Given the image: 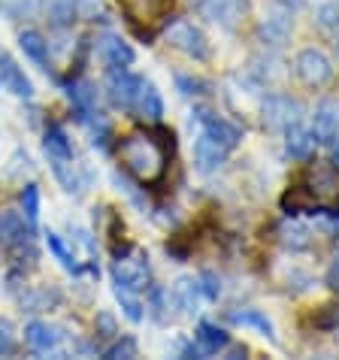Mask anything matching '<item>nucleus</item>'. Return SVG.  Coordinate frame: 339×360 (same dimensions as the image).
I'll list each match as a JSON object with an SVG mask.
<instances>
[{"label": "nucleus", "instance_id": "obj_1", "mask_svg": "<svg viewBox=\"0 0 339 360\" xmlns=\"http://www.w3.org/2000/svg\"><path fill=\"white\" fill-rule=\"evenodd\" d=\"M118 158H122L124 169L136 179V182L155 185V182H161V176L167 173V158L170 155H167V146L155 134L136 131L122 143Z\"/></svg>", "mask_w": 339, "mask_h": 360}, {"label": "nucleus", "instance_id": "obj_2", "mask_svg": "<svg viewBox=\"0 0 339 360\" xmlns=\"http://www.w3.org/2000/svg\"><path fill=\"white\" fill-rule=\"evenodd\" d=\"M139 34H155L158 27L167 25L170 13H173V0H118Z\"/></svg>", "mask_w": 339, "mask_h": 360}, {"label": "nucleus", "instance_id": "obj_3", "mask_svg": "<svg viewBox=\"0 0 339 360\" xmlns=\"http://www.w3.org/2000/svg\"><path fill=\"white\" fill-rule=\"evenodd\" d=\"M303 191L312 200V206H336L339 203V167L327 164H312L306 173V188Z\"/></svg>", "mask_w": 339, "mask_h": 360}, {"label": "nucleus", "instance_id": "obj_4", "mask_svg": "<svg viewBox=\"0 0 339 360\" xmlns=\"http://www.w3.org/2000/svg\"><path fill=\"white\" fill-rule=\"evenodd\" d=\"M197 13L209 22H215L224 31H236L248 13V0H200Z\"/></svg>", "mask_w": 339, "mask_h": 360}, {"label": "nucleus", "instance_id": "obj_5", "mask_svg": "<svg viewBox=\"0 0 339 360\" xmlns=\"http://www.w3.org/2000/svg\"><path fill=\"white\" fill-rule=\"evenodd\" d=\"M294 70H297V79H300L306 88H324L333 79L331 61H327L321 52H315V49H306V52L297 55Z\"/></svg>", "mask_w": 339, "mask_h": 360}, {"label": "nucleus", "instance_id": "obj_6", "mask_svg": "<svg viewBox=\"0 0 339 360\" xmlns=\"http://www.w3.org/2000/svg\"><path fill=\"white\" fill-rule=\"evenodd\" d=\"M113 278L115 285L131 288V291H143L148 282V255L146 252H134L127 257H118L113 264Z\"/></svg>", "mask_w": 339, "mask_h": 360}, {"label": "nucleus", "instance_id": "obj_7", "mask_svg": "<svg viewBox=\"0 0 339 360\" xmlns=\"http://www.w3.org/2000/svg\"><path fill=\"white\" fill-rule=\"evenodd\" d=\"M170 46L179 49V52H185L188 58H194V61H206L209 58V43L200 27H194L191 22H176L170 27Z\"/></svg>", "mask_w": 339, "mask_h": 360}, {"label": "nucleus", "instance_id": "obj_8", "mask_svg": "<svg viewBox=\"0 0 339 360\" xmlns=\"http://www.w3.org/2000/svg\"><path fill=\"white\" fill-rule=\"evenodd\" d=\"M300 115H303V106L288 94H273L264 103V122L276 127V131H288L291 124H300Z\"/></svg>", "mask_w": 339, "mask_h": 360}, {"label": "nucleus", "instance_id": "obj_9", "mask_svg": "<svg viewBox=\"0 0 339 360\" xmlns=\"http://www.w3.org/2000/svg\"><path fill=\"white\" fill-rule=\"evenodd\" d=\"M312 136H315V143H324V146H331L333 139L339 136V100L324 97L321 103L315 106Z\"/></svg>", "mask_w": 339, "mask_h": 360}, {"label": "nucleus", "instance_id": "obj_10", "mask_svg": "<svg viewBox=\"0 0 339 360\" xmlns=\"http://www.w3.org/2000/svg\"><path fill=\"white\" fill-rule=\"evenodd\" d=\"M139 82L143 79L139 76H131L124 67H115L113 73H109V100H113V106L118 109H134V100H136V91H139Z\"/></svg>", "mask_w": 339, "mask_h": 360}, {"label": "nucleus", "instance_id": "obj_11", "mask_svg": "<svg viewBox=\"0 0 339 360\" xmlns=\"http://www.w3.org/2000/svg\"><path fill=\"white\" fill-rule=\"evenodd\" d=\"M224 158H227V148L218 143V139H212V136L203 131L200 139H197V146H194L197 169H200V173H212V169H218V167L224 164Z\"/></svg>", "mask_w": 339, "mask_h": 360}, {"label": "nucleus", "instance_id": "obj_12", "mask_svg": "<svg viewBox=\"0 0 339 360\" xmlns=\"http://www.w3.org/2000/svg\"><path fill=\"white\" fill-rule=\"evenodd\" d=\"M200 124H203V131L212 136V139H218L227 152L231 148H236L239 146V139H243V131H239L236 124H231V122H224V118H218V115H209V112H200Z\"/></svg>", "mask_w": 339, "mask_h": 360}, {"label": "nucleus", "instance_id": "obj_13", "mask_svg": "<svg viewBox=\"0 0 339 360\" xmlns=\"http://www.w3.org/2000/svg\"><path fill=\"white\" fill-rule=\"evenodd\" d=\"M134 109L139 112V118H146V122H161L164 115V103H161V94H158V88L152 82H139V91H136V100H134Z\"/></svg>", "mask_w": 339, "mask_h": 360}, {"label": "nucleus", "instance_id": "obj_14", "mask_svg": "<svg viewBox=\"0 0 339 360\" xmlns=\"http://www.w3.org/2000/svg\"><path fill=\"white\" fill-rule=\"evenodd\" d=\"M25 342H27L31 352L46 354V352H52V348L61 342V327H49V324L34 321V324H27V330H25Z\"/></svg>", "mask_w": 339, "mask_h": 360}, {"label": "nucleus", "instance_id": "obj_15", "mask_svg": "<svg viewBox=\"0 0 339 360\" xmlns=\"http://www.w3.org/2000/svg\"><path fill=\"white\" fill-rule=\"evenodd\" d=\"M97 52H101V58L109 67H127L134 61V49L127 46L122 37H113V34L97 39Z\"/></svg>", "mask_w": 339, "mask_h": 360}, {"label": "nucleus", "instance_id": "obj_16", "mask_svg": "<svg viewBox=\"0 0 339 360\" xmlns=\"http://www.w3.org/2000/svg\"><path fill=\"white\" fill-rule=\"evenodd\" d=\"M49 161H52V169H55L58 182L64 185V191H70V194H79V191H82L85 176L79 173V167L73 164V155H70V158H49Z\"/></svg>", "mask_w": 339, "mask_h": 360}, {"label": "nucleus", "instance_id": "obj_17", "mask_svg": "<svg viewBox=\"0 0 339 360\" xmlns=\"http://www.w3.org/2000/svg\"><path fill=\"white\" fill-rule=\"evenodd\" d=\"M25 236H27V227H25L22 212L6 209V212L0 215V245H22Z\"/></svg>", "mask_w": 339, "mask_h": 360}, {"label": "nucleus", "instance_id": "obj_18", "mask_svg": "<svg viewBox=\"0 0 339 360\" xmlns=\"http://www.w3.org/2000/svg\"><path fill=\"white\" fill-rule=\"evenodd\" d=\"M0 82H4L15 97H31L34 94V85L27 82V76L9 61V58H0Z\"/></svg>", "mask_w": 339, "mask_h": 360}, {"label": "nucleus", "instance_id": "obj_19", "mask_svg": "<svg viewBox=\"0 0 339 360\" xmlns=\"http://www.w3.org/2000/svg\"><path fill=\"white\" fill-rule=\"evenodd\" d=\"M257 34H261V39L267 46H282L285 39L291 37V18H285V15L264 18L261 27H257Z\"/></svg>", "mask_w": 339, "mask_h": 360}, {"label": "nucleus", "instance_id": "obj_20", "mask_svg": "<svg viewBox=\"0 0 339 360\" xmlns=\"http://www.w3.org/2000/svg\"><path fill=\"white\" fill-rule=\"evenodd\" d=\"M170 300L182 309V312H197V300H200V285L194 282V278H179L173 285V294Z\"/></svg>", "mask_w": 339, "mask_h": 360}, {"label": "nucleus", "instance_id": "obj_21", "mask_svg": "<svg viewBox=\"0 0 339 360\" xmlns=\"http://www.w3.org/2000/svg\"><path fill=\"white\" fill-rule=\"evenodd\" d=\"M227 342H231V336H227L222 327L206 324V321H203L200 327H197V345L203 348V354H218Z\"/></svg>", "mask_w": 339, "mask_h": 360}, {"label": "nucleus", "instance_id": "obj_22", "mask_svg": "<svg viewBox=\"0 0 339 360\" xmlns=\"http://www.w3.org/2000/svg\"><path fill=\"white\" fill-rule=\"evenodd\" d=\"M231 321L234 324H243V327H255L257 333H264L267 339H276L273 333V321L267 318L264 312H257V309H243V312H231Z\"/></svg>", "mask_w": 339, "mask_h": 360}, {"label": "nucleus", "instance_id": "obj_23", "mask_svg": "<svg viewBox=\"0 0 339 360\" xmlns=\"http://www.w3.org/2000/svg\"><path fill=\"white\" fill-rule=\"evenodd\" d=\"M279 243H282L285 248H291V252H303V248H309V230L303 224H282L279 227Z\"/></svg>", "mask_w": 339, "mask_h": 360}, {"label": "nucleus", "instance_id": "obj_24", "mask_svg": "<svg viewBox=\"0 0 339 360\" xmlns=\"http://www.w3.org/2000/svg\"><path fill=\"white\" fill-rule=\"evenodd\" d=\"M18 43H22L25 55L31 58V61H37V64H46L49 61V43L37 31H25L22 37H18Z\"/></svg>", "mask_w": 339, "mask_h": 360}, {"label": "nucleus", "instance_id": "obj_25", "mask_svg": "<svg viewBox=\"0 0 339 360\" xmlns=\"http://www.w3.org/2000/svg\"><path fill=\"white\" fill-rule=\"evenodd\" d=\"M312 152V134H306L300 124L288 127V155L291 158H306Z\"/></svg>", "mask_w": 339, "mask_h": 360}, {"label": "nucleus", "instance_id": "obj_26", "mask_svg": "<svg viewBox=\"0 0 339 360\" xmlns=\"http://www.w3.org/2000/svg\"><path fill=\"white\" fill-rule=\"evenodd\" d=\"M46 155L49 158H70L73 155V148H70V139L61 127H49L46 134Z\"/></svg>", "mask_w": 339, "mask_h": 360}, {"label": "nucleus", "instance_id": "obj_27", "mask_svg": "<svg viewBox=\"0 0 339 360\" xmlns=\"http://www.w3.org/2000/svg\"><path fill=\"white\" fill-rule=\"evenodd\" d=\"M115 297H118V303H122L124 315L131 318V321H143V303L136 300V291H131V288H122V285H115Z\"/></svg>", "mask_w": 339, "mask_h": 360}, {"label": "nucleus", "instance_id": "obj_28", "mask_svg": "<svg viewBox=\"0 0 339 360\" xmlns=\"http://www.w3.org/2000/svg\"><path fill=\"white\" fill-rule=\"evenodd\" d=\"M46 245H49V252H52V255L58 257V261H61V266H64V269H70V273H76L79 264H76V257L67 252V245L61 243V236L49 230V233H46Z\"/></svg>", "mask_w": 339, "mask_h": 360}, {"label": "nucleus", "instance_id": "obj_29", "mask_svg": "<svg viewBox=\"0 0 339 360\" xmlns=\"http://www.w3.org/2000/svg\"><path fill=\"white\" fill-rule=\"evenodd\" d=\"M70 100L82 109V112H91V106H94V88L88 85V82H73L70 85Z\"/></svg>", "mask_w": 339, "mask_h": 360}, {"label": "nucleus", "instance_id": "obj_30", "mask_svg": "<svg viewBox=\"0 0 339 360\" xmlns=\"http://www.w3.org/2000/svg\"><path fill=\"white\" fill-rule=\"evenodd\" d=\"M318 27L327 34L339 31V0H331V4H324L318 9Z\"/></svg>", "mask_w": 339, "mask_h": 360}, {"label": "nucleus", "instance_id": "obj_31", "mask_svg": "<svg viewBox=\"0 0 339 360\" xmlns=\"http://www.w3.org/2000/svg\"><path fill=\"white\" fill-rule=\"evenodd\" d=\"M73 15H76L73 0H52V4H49V18H52L55 25H70Z\"/></svg>", "mask_w": 339, "mask_h": 360}, {"label": "nucleus", "instance_id": "obj_32", "mask_svg": "<svg viewBox=\"0 0 339 360\" xmlns=\"http://www.w3.org/2000/svg\"><path fill=\"white\" fill-rule=\"evenodd\" d=\"M52 303H58V294L52 291H37V294H25L22 297V306L27 309V312H43V309H49Z\"/></svg>", "mask_w": 339, "mask_h": 360}, {"label": "nucleus", "instance_id": "obj_33", "mask_svg": "<svg viewBox=\"0 0 339 360\" xmlns=\"http://www.w3.org/2000/svg\"><path fill=\"white\" fill-rule=\"evenodd\" d=\"M25 215H27V224H37V215H39V191H37V185H27L25 188Z\"/></svg>", "mask_w": 339, "mask_h": 360}, {"label": "nucleus", "instance_id": "obj_34", "mask_svg": "<svg viewBox=\"0 0 339 360\" xmlns=\"http://www.w3.org/2000/svg\"><path fill=\"white\" fill-rule=\"evenodd\" d=\"M106 360H122V357H136V342L131 336H124L122 342H115L113 348H106Z\"/></svg>", "mask_w": 339, "mask_h": 360}, {"label": "nucleus", "instance_id": "obj_35", "mask_svg": "<svg viewBox=\"0 0 339 360\" xmlns=\"http://www.w3.org/2000/svg\"><path fill=\"white\" fill-rule=\"evenodd\" d=\"M15 352V327L0 318V357L4 354H13Z\"/></svg>", "mask_w": 339, "mask_h": 360}, {"label": "nucleus", "instance_id": "obj_36", "mask_svg": "<svg viewBox=\"0 0 339 360\" xmlns=\"http://www.w3.org/2000/svg\"><path fill=\"white\" fill-rule=\"evenodd\" d=\"M176 88L182 91V97H197L206 91V82L200 79H191V76H176Z\"/></svg>", "mask_w": 339, "mask_h": 360}, {"label": "nucleus", "instance_id": "obj_37", "mask_svg": "<svg viewBox=\"0 0 339 360\" xmlns=\"http://www.w3.org/2000/svg\"><path fill=\"white\" fill-rule=\"evenodd\" d=\"M115 333H118L115 318L109 315V312H101V315H97V336H101V339H113Z\"/></svg>", "mask_w": 339, "mask_h": 360}, {"label": "nucleus", "instance_id": "obj_38", "mask_svg": "<svg viewBox=\"0 0 339 360\" xmlns=\"http://www.w3.org/2000/svg\"><path fill=\"white\" fill-rule=\"evenodd\" d=\"M167 291L164 288H152V315L158 318V321H164V309H170L167 306Z\"/></svg>", "mask_w": 339, "mask_h": 360}, {"label": "nucleus", "instance_id": "obj_39", "mask_svg": "<svg viewBox=\"0 0 339 360\" xmlns=\"http://www.w3.org/2000/svg\"><path fill=\"white\" fill-rule=\"evenodd\" d=\"M73 9L82 18H94V15H101V0H73Z\"/></svg>", "mask_w": 339, "mask_h": 360}, {"label": "nucleus", "instance_id": "obj_40", "mask_svg": "<svg viewBox=\"0 0 339 360\" xmlns=\"http://www.w3.org/2000/svg\"><path fill=\"white\" fill-rule=\"evenodd\" d=\"M200 288H203V294L209 297V300H218V294H222V282L212 276V273H203V278H200Z\"/></svg>", "mask_w": 339, "mask_h": 360}, {"label": "nucleus", "instance_id": "obj_41", "mask_svg": "<svg viewBox=\"0 0 339 360\" xmlns=\"http://www.w3.org/2000/svg\"><path fill=\"white\" fill-rule=\"evenodd\" d=\"M327 285H331L333 291H339V255H336V261L331 266V273H327Z\"/></svg>", "mask_w": 339, "mask_h": 360}, {"label": "nucleus", "instance_id": "obj_42", "mask_svg": "<svg viewBox=\"0 0 339 360\" xmlns=\"http://www.w3.org/2000/svg\"><path fill=\"white\" fill-rule=\"evenodd\" d=\"M333 164L339 167V146H333Z\"/></svg>", "mask_w": 339, "mask_h": 360}, {"label": "nucleus", "instance_id": "obj_43", "mask_svg": "<svg viewBox=\"0 0 339 360\" xmlns=\"http://www.w3.org/2000/svg\"><path fill=\"white\" fill-rule=\"evenodd\" d=\"M285 4H291V0H285ZM294 4H300V0H294Z\"/></svg>", "mask_w": 339, "mask_h": 360}, {"label": "nucleus", "instance_id": "obj_44", "mask_svg": "<svg viewBox=\"0 0 339 360\" xmlns=\"http://www.w3.org/2000/svg\"><path fill=\"white\" fill-rule=\"evenodd\" d=\"M336 52H339V46H336Z\"/></svg>", "mask_w": 339, "mask_h": 360}]
</instances>
